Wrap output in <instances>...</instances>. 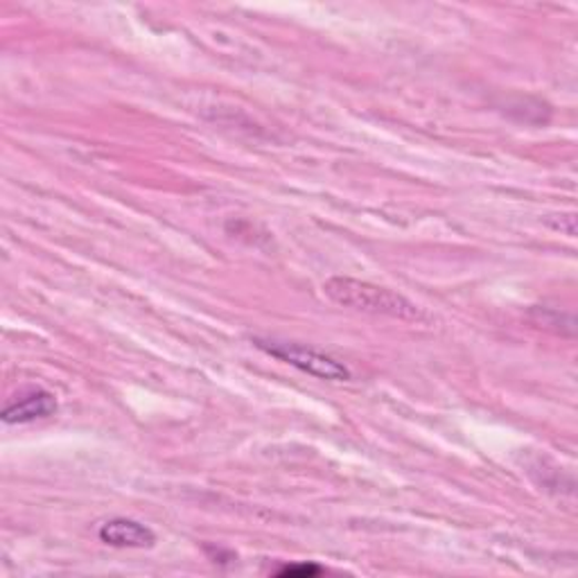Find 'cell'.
<instances>
[{
    "label": "cell",
    "mask_w": 578,
    "mask_h": 578,
    "mask_svg": "<svg viewBox=\"0 0 578 578\" xmlns=\"http://www.w3.org/2000/svg\"><path fill=\"white\" fill-rule=\"evenodd\" d=\"M323 295L341 306L351 308L358 312L375 314V317H389L400 321H423L425 312L389 287H380L367 280L349 278V276H332L323 282Z\"/></svg>",
    "instance_id": "6da1fadb"
},
{
    "label": "cell",
    "mask_w": 578,
    "mask_h": 578,
    "mask_svg": "<svg viewBox=\"0 0 578 578\" xmlns=\"http://www.w3.org/2000/svg\"><path fill=\"white\" fill-rule=\"evenodd\" d=\"M254 343L262 353L271 355L273 360L295 367L312 378L328 380V382L351 380L349 367L317 349H310V345H301L295 341H280V339H262V337H256Z\"/></svg>",
    "instance_id": "7a4b0ae2"
},
{
    "label": "cell",
    "mask_w": 578,
    "mask_h": 578,
    "mask_svg": "<svg viewBox=\"0 0 578 578\" xmlns=\"http://www.w3.org/2000/svg\"><path fill=\"white\" fill-rule=\"evenodd\" d=\"M56 398L39 386L25 389L19 395H14L3 410V423L6 425H28L34 421H43L56 414Z\"/></svg>",
    "instance_id": "3957f363"
},
{
    "label": "cell",
    "mask_w": 578,
    "mask_h": 578,
    "mask_svg": "<svg viewBox=\"0 0 578 578\" xmlns=\"http://www.w3.org/2000/svg\"><path fill=\"white\" fill-rule=\"evenodd\" d=\"M97 536L104 545L115 549H147L156 543V534L147 525L136 523V519L130 517L106 519Z\"/></svg>",
    "instance_id": "277c9868"
},
{
    "label": "cell",
    "mask_w": 578,
    "mask_h": 578,
    "mask_svg": "<svg viewBox=\"0 0 578 578\" xmlns=\"http://www.w3.org/2000/svg\"><path fill=\"white\" fill-rule=\"evenodd\" d=\"M323 569L314 562H297V565H287L282 569H278V576H287V578H310L321 574Z\"/></svg>",
    "instance_id": "5b68a950"
}]
</instances>
